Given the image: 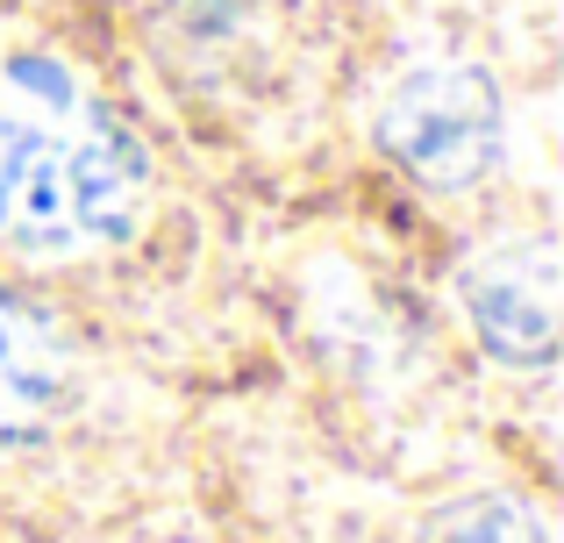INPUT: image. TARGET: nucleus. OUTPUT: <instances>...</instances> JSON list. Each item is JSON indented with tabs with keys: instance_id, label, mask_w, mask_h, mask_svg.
<instances>
[{
	"instance_id": "3",
	"label": "nucleus",
	"mask_w": 564,
	"mask_h": 543,
	"mask_svg": "<svg viewBox=\"0 0 564 543\" xmlns=\"http://www.w3.org/2000/svg\"><path fill=\"white\" fill-rule=\"evenodd\" d=\"M465 315L479 329V344L514 372H543L557 358V243H494L479 251L457 279Z\"/></svg>"
},
{
	"instance_id": "1",
	"label": "nucleus",
	"mask_w": 564,
	"mask_h": 543,
	"mask_svg": "<svg viewBox=\"0 0 564 543\" xmlns=\"http://www.w3.org/2000/svg\"><path fill=\"white\" fill-rule=\"evenodd\" d=\"M151 215V151L94 100V86L57 57L0 65V243L14 251H94L137 237Z\"/></svg>"
},
{
	"instance_id": "2",
	"label": "nucleus",
	"mask_w": 564,
	"mask_h": 543,
	"mask_svg": "<svg viewBox=\"0 0 564 543\" xmlns=\"http://www.w3.org/2000/svg\"><path fill=\"white\" fill-rule=\"evenodd\" d=\"M508 108L479 65H414L379 108V151L422 186H479L500 165Z\"/></svg>"
},
{
	"instance_id": "4",
	"label": "nucleus",
	"mask_w": 564,
	"mask_h": 543,
	"mask_svg": "<svg viewBox=\"0 0 564 543\" xmlns=\"http://www.w3.org/2000/svg\"><path fill=\"white\" fill-rule=\"evenodd\" d=\"M72 393V350L29 301L0 293V450L36 444Z\"/></svg>"
},
{
	"instance_id": "5",
	"label": "nucleus",
	"mask_w": 564,
	"mask_h": 543,
	"mask_svg": "<svg viewBox=\"0 0 564 543\" xmlns=\"http://www.w3.org/2000/svg\"><path fill=\"white\" fill-rule=\"evenodd\" d=\"M429 543H551V536H543V522L529 515L522 501H508V493H471V501L443 508V515L429 522Z\"/></svg>"
}]
</instances>
